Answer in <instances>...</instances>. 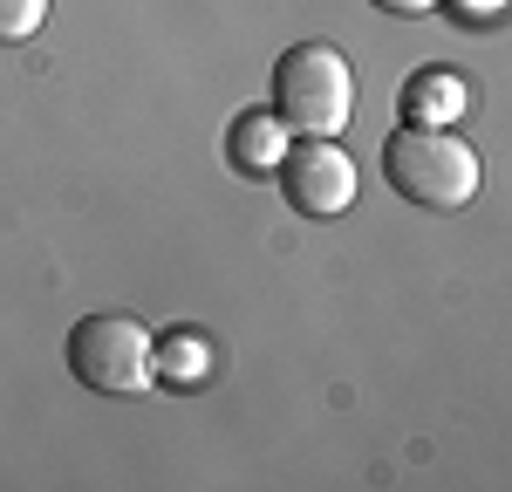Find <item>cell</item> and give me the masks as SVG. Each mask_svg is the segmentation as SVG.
Masks as SVG:
<instances>
[{
	"instance_id": "1",
	"label": "cell",
	"mask_w": 512,
	"mask_h": 492,
	"mask_svg": "<svg viewBox=\"0 0 512 492\" xmlns=\"http://www.w3.org/2000/svg\"><path fill=\"white\" fill-rule=\"evenodd\" d=\"M383 178L424 212H465L478 199V151L444 123H396L383 144Z\"/></svg>"
},
{
	"instance_id": "2",
	"label": "cell",
	"mask_w": 512,
	"mask_h": 492,
	"mask_svg": "<svg viewBox=\"0 0 512 492\" xmlns=\"http://www.w3.org/2000/svg\"><path fill=\"white\" fill-rule=\"evenodd\" d=\"M274 117L294 137H342L355 117V69L328 41H294L274 62Z\"/></svg>"
},
{
	"instance_id": "3",
	"label": "cell",
	"mask_w": 512,
	"mask_h": 492,
	"mask_svg": "<svg viewBox=\"0 0 512 492\" xmlns=\"http://www.w3.org/2000/svg\"><path fill=\"white\" fill-rule=\"evenodd\" d=\"M69 369H76L82 390H96V397H144L158 383V369H151V328L137 322V315H117V308L82 315L69 328Z\"/></svg>"
},
{
	"instance_id": "4",
	"label": "cell",
	"mask_w": 512,
	"mask_h": 492,
	"mask_svg": "<svg viewBox=\"0 0 512 492\" xmlns=\"http://www.w3.org/2000/svg\"><path fill=\"white\" fill-rule=\"evenodd\" d=\"M280 178V199L308 219H342L355 205V158L335 144V137H301L287 144V158L274 164Z\"/></svg>"
},
{
	"instance_id": "5",
	"label": "cell",
	"mask_w": 512,
	"mask_h": 492,
	"mask_svg": "<svg viewBox=\"0 0 512 492\" xmlns=\"http://www.w3.org/2000/svg\"><path fill=\"white\" fill-rule=\"evenodd\" d=\"M287 144H294V130H287L274 110H239L233 130H226V164H233L239 178H274V164L287 158Z\"/></svg>"
},
{
	"instance_id": "6",
	"label": "cell",
	"mask_w": 512,
	"mask_h": 492,
	"mask_svg": "<svg viewBox=\"0 0 512 492\" xmlns=\"http://www.w3.org/2000/svg\"><path fill=\"white\" fill-rule=\"evenodd\" d=\"M472 103V82L458 69H417L403 82V123H458Z\"/></svg>"
},
{
	"instance_id": "7",
	"label": "cell",
	"mask_w": 512,
	"mask_h": 492,
	"mask_svg": "<svg viewBox=\"0 0 512 492\" xmlns=\"http://www.w3.org/2000/svg\"><path fill=\"white\" fill-rule=\"evenodd\" d=\"M151 369H158V383H171V390H198L212 376V342L198 328H171L164 342H151Z\"/></svg>"
},
{
	"instance_id": "8",
	"label": "cell",
	"mask_w": 512,
	"mask_h": 492,
	"mask_svg": "<svg viewBox=\"0 0 512 492\" xmlns=\"http://www.w3.org/2000/svg\"><path fill=\"white\" fill-rule=\"evenodd\" d=\"M41 21H48V0H0V41H7V48L35 41Z\"/></svg>"
},
{
	"instance_id": "9",
	"label": "cell",
	"mask_w": 512,
	"mask_h": 492,
	"mask_svg": "<svg viewBox=\"0 0 512 492\" xmlns=\"http://www.w3.org/2000/svg\"><path fill=\"white\" fill-rule=\"evenodd\" d=\"M369 7H383V14H431L437 0H369Z\"/></svg>"
}]
</instances>
